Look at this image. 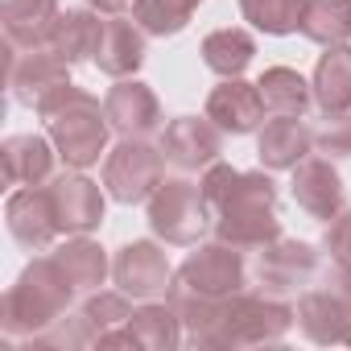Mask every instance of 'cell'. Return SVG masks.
I'll return each instance as SVG.
<instances>
[{"mask_svg": "<svg viewBox=\"0 0 351 351\" xmlns=\"http://www.w3.org/2000/svg\"><path fill=\"white\" fill-rule=\"evenodd\" d=\"M322 248H326L335 261H347V265H351V211H339V215L326 223Z\"/></svg>", "mask_w": 351, "mask_h": 351, "instance_id": "d6a6232c", "label": "cell"}, {"mask_svg": "<svg viewBox=\"0 0 351 351\" xmlns=\"http://www.w3.org/2000/svg\"><path fill=\"white\" fill-rule=\"evenodd\" d=\"M161 182H165V153L153 149L149 141H128L124 136L104 161V186L124 207L153 199V191Z\"/></svg>", "mask_w": 351, "mask_h": 351, "instance_id": "8992f818", "label": "cell"}, {"mask_svg": "<svg viewBox=\"0 0 351 351\" xmlns=\"http://www.w3.org/2000/svg\"><path fill=\"white\" fill-rule=\"evenodd\" d=\"M112 277H116V285H120L128 298H136V302H153V298L169 293V285H173V269H169L165 252H161L153 240H132V244H124V248L116 252V261H112Z\"/></svg>", "mask_w": 351, "mask_h": 351, "instance_id": "ba28073f", "label": "cell"}, {"mask_svg": "<svg viewBox=\"0 0 351 351\" xmlns=\"http://www.w3.org/2000/svg\"><path fill=\"white\" fill-rule=\"evenodd\" d=\"M38 116L46 120V132L58 149V157L71 165V169H87L99 161V153L108 149V112L99 108V99H91L87 91H79L75 83L58 87L42 108Z\"/></svg>", "mask_w": 351, "mask_h": 351, "instance_id": "7a4b0ae2", "label": "cell"}, {"mask_svg": "<svg viewBox=\"0 0 351 351\" xmlns=\"http://www.w3.org/2000/svg\"><path fill=\"white\" fill-rule=\"evenodd\" d=\"M215 236L240 252L248 248H265L273 240H281V219H277V186L269 173L252 169L240 173L236 186L228 191V199L215 207Z\"/></svg>", "mask_w": 351, "mask_h": 351, "instance_id": "3957f363", "label": "cell"}, {"mask_svg": "<svg viewBox=\"0 0 351 351\" xmlns=\"http://www.w3.org/2000/svg\"><path fill=\"white\" fill-rule=\"evenodd\" d=\"M310 149H314V132L302 124V116L269 120L261 141H256V157L265 161V169H293V165L306 161Z\"/></svg>", "mask_w": 351, "mask_h": 351, "instance_id": "d6986e66", "label": "cell"}, {"mask_svg": "<svg viewBox=\"0 0 351 351\" xmlns=\"http://www.w3.org/2000/svg\"><path fill=\"white\" fill-rule=\"evenodd\" d=\"M207 120H215L223 132L232 136H248L261 128L265 120V99H261V87L256 83H244V79H223L211 95H207Z\"/></svg>", "mask_w": 351, "mask_h": 351, "instance_id": "5bb4252c", "label": "cell"}, {"mask_svg": "<svg viewBox=\"0 0 351 351\" xmlns=\"http://www.w3.org/2000/svg\"><path fill=\"white\" fill-rule=\"evenodd\" d=\"M293 203L306 215L326 219V223L343 211V178L326 157H310V161L293 165Z\"/></svg>", "mask_w": 351, "mask_h": 351, "instance_id": "9a60e30c", "label": "cell"}, {"mask_svg": "<svg viewBox=\"0 0 351 351\" xmlns=\"http://www.w3.org/2000/svg\"><path fill=\"white\" fill-rule=\"evenodd\" d=\"M256 87H261L265 112H273V116H302L314 99V87L293 66H269Z\"/></svg>", "mask_w": 351, "mask_h": 351, "instance_id": "d4e9b609", "label": "cell"}, {"mask_svg": "<svg viewBox=\"0 0 351 351\" xmlns=\"http://www.w3.org/2000/svg\"><path fill=\"white\" fill-rule=\"evenodd\" d=\"M66 83H71V62H62L50 46L25 50V54H17L9 46V91H13L17 104H25V108L38 112Z\"/></svg>", "mask_w": 351, "mask_h": 351, "instance_id": "52a82bcc", "label": "cell"}, {"mask_svg": "<svg viewBox=\"0 0 351 351\" xmlns=\"http://www.w3.org/2000/svg\"><path fill=\"white\" fill-rule=\"evenodd\" d=\"M314 104L330 112H351V46H326L314 66Z\"/></svg>", "mask_w": 351, "mask_h": 351, "instance_id": "7402d4cb", "label": "cell"}, {"mask_svg": "<svg viewBox=\"0 0 351 351\" xmlns=\"http://www.w3.org/2000/svg\"><path fill=\"white\" fill-rule=\"evenodd\" d=\"M58 0H5L0 21H5V42L13 50H38L50 46V34L58 25Z\"/></svg>", "mask_w": 351, "mask_h": 351, "instance_id": "e0dca14e", "label": "cell"}, {"mask_svg": "<svg viewBox=\"0 0 351 351\" xmlns=\"http://www.w3.org/2000/svg\"><path fill=\"white\" fill-rule=\"evenodd\" d=\"M83 322L91 326V347L108 335V330H116V326H124L128 318H132V306H128V293L120 289V293H104V289H95L87 302H83Z\"/></svg>", "mask_w": 351, "mask_h": 351, "instance_id": "f546056e", "label": "cell"}, {"mask_svg": "<svg viewBox=\"0 0 351 351\" xmlns=\"http://www.w3.org/2000/svg\"><path fill=\"white\" fill-rule=\"evenodd\" d=\"M149 228L165 244H199L207 236V228H215L203 186H195L186 178H165L149 199Z\"/></svg>", "mask_w": 351, "mask_h": 351, "instance_id": "5b68a950", "label": "cell"}, {"mask_svg": "<svg viewBox=\"0 0 351 351\" xmlns=\"http://www.w3.org/2000/svg\"><path fill=\"white\" fill-rule=\"evenodd\" d=\"M236 178H240V169H232V165H223V161H215V165H207V169H203L199 186H203V199H207L211 215H215V207L228 199V191L236 186Z\"/></svg>", "mask_w": 351, "mask_h": 351, "instance_id": "1f68e13d", "label": "cell"}, {"mask_svg": "<svg viewBox=\"0 0 351 351\" xmlns=\"http://www.w3.org/2000/svg\"><path fill=\"white\" fill-rule=\"evenodd\" d=\"M252 54H256V42L244 29H215L203 38V62L223 79H240L248 71Z\"/></svg>", "mask_w": 351, "mask_h": 351, "instance_id": "4316f807", "label": "cell"}, {"mask_svg": "<svg viewBox=\"0 0 351 351\" xmlns=\"http://www.w3.org/2000/svg\"><path fill=\"white\" fill-rule=\"evenodd\" d=\"M91 9H99V13H108V17H116V13H124L128 5H136V0H87Z\"/></svg>", "mask_w": 351, "mask_h": 351, "instance_id": "836d02e7", "label": "cell"}, {"mask_svg": "<svg viewBox=\"0 0 351 351\" xmlns=\"http://www.w3.org/2000/svg\"><path fill=\"white\" fill-rule=\"evenodd\" d=\"M128 330L136 335V347L141 351H173L182 343V318L169 302H145L141 310H132L128 318Z\"/></svg>", "mask_w": 351, "mask_h": 351, "instance_id": "603a6c76", "label": "cell"}, {"mask_svg": "<svg viewBox=\"0 0 351 351\" xmlns=\"http://www.w3.org/2000/svg\"><path fill=\"white\" fill-rule=\"evenodd\" d=\"M199 5H203V0H136V5H132V21L149 38H173V34H182L191 25Z\"/></svg>", "mask_w": 351, "mask_h": 351, "instance_id": "83f0119b", "label": "cell"}, {"mask_svg": "<svg viewBox=\"0 0 351 351\" xmlns=\"http://www.w3.org/2000/svg\"><path fill=\"white\" fill-rule=\"evenodd\" d=\"M248 285V269H244V256L240 248L215 240V244H203L195 248L182 269L173 273V285L165 298H203V302H223V298H236L240 289Z\"/></svg>", "mask_w": 351, "mask_h": 351, "instance_id": "277c9868", "label": "cell"}, {"mask_svg": "<svg viewBox=\"0 0 351 351\" xmlns=\"http://www.w3.org/2000/svg\"><path fill=\"white\" fill-rule=\"evenodd\" d=\"M314 145L326 157H351V112H330L314 132Z\"/></svg>", "mask_w": 351, "mask_h": 351, "instance_id": "4dcf8cb0", "label": "cell"}, {"mask_svg": "<svg viewBox=\"0 0 351 351\" xmlns=\"http://www.w3.org/2000/svg\"><path fill=\"white\" fill-rule=\"evenodd\" d=\"M99 42H104V21H99L95 13H87V9L62 13L58 25H54V34H50V50H54L62 62H71V66L95 58V54H99Z\"/></svg>", "mask_w": 351, "mask_h": 351, "instance_id": "44dd1931", "label": "cell"}, {"mask_svg": "<svg viewBox=\"0 0 351 351\" xmlns=\"http://www.w3.org/2000/svg\"><path fill=\"white\" fill-rule=\"evenodd\" d=\"M104 112H108V124H112L120 136H128V141H149V136L161 128V104H157V95H153L145 83H136V79H120V83L108 91Z\"/></svg>", "mask_w": 351, "mask_h": 351, "instance_id": "4fadbf2b", "label": "cell"}, {"mask_svg": "<svg viewBox=\"0 0 351 351\" xmlns=\"http://www.w3.org/2000/svg\"><path fill=\"white\" fill-rule=\"evenodd\" d=\"M46 191H50V203H54L58 232L87 236L104 223V191L91 178H83V173H54Z\"/></svg>", "mask_w": 351, "mask_h": 351, "instance_id": "8fae6325", "label": "cell"}, {"mask_svg": "<svg viewBox=\"0 0 351 351\" xmlns=\"http://www.w3.org/2000/svg\"><path fill=\"white\" fill-rule=\"evenodd\" d=\"M302 5L306 0H240V13L248 25H256L261 34H293L302 21Z\"/></svg>", "mask_w": 351, "mask_h": 351, "instance_id": "f1b7e54d", "label": "cell"}, {"mask_svg": "<svg viewBox=\"0 0 351 351\" xmlns=\"http://www.w3.org/2000/svg\"><path fill=\"white\" fill-rule=\"evenodd\" d=\"M79 289L66 281V273L58 269L54 256L29 261L21 269V277L9 285L5 302H0V326L9 339H34L42 330H50L58 318H66L71 298Z\"/></svg>", "mask_w": 351, "mask_h": 351, "instance_id": "6da1fadb", "label": "cell"}, {"mask_svg": "<svg viewBox=\"0 0 351 351\" xmlns=\"http://www.w3.org/2000/svg\"><path fill=\"white\" fill-rule=\"evenodd\" d=\"M54 141L46 136H34V132H21V136H9L0 145V165H5V182L9 186H42L54 178Z\"/></svg>", "mask_w": 351, "mask_h": 351, "instance_id": "2e32d148", "label": "cell"}, {"mask_svg": "<svg viewBox=\"0 0 351 351\" xmlns=\"http://www.w3.org/2000/svg\"><path fill=\"white\" fill-rule=\"evenodd\" d=\"M298 29L318 46H343L351 38V0H306Z\"/></svg>", "mask_w": 351, "mask_h": 351, "instance_id": "484cf974", "label": "cell"}, {"mask_svg": "<svg viewBox=\"0 0 351 351\" xmlns=\"http://www.w3.org/2000/svg\"><path fill=\"white\" fill-rule=\"evenodd\" d=\"M5 223L13 232V240L29 252H46L58 236V219H54V203L46 186H25L13 191L5 203Z\"/></svg>", "mask_w": 351, "mask_h": 351, "instance_id": "7c38bea8", "label": "cell"}, {"mask_svg": "<svg viewBox=\"0 0 351 351\" xmlns=\"http://www.w3.org/2000/svg\"><path fill=\"white\" fill-rule=\"evenodd\" d=\"M318 277V252L302 240H273L261 248V261H256V281L265 293L273 298H285L302 285H310Z\"/></svg>", "mask_w": 351, "mask_h": 351, "instance_id": "9c48e42d", "label": "cell"}, {"mask_svg": "<svg viewBox=\"0 0 351 351\" xmlns=\"http://www.w3.org/2000/svg\"><path fill=\"white\" fill-rule=\"evenodd\" d=\"M343 343H347V347H351V318H347V335H343Z\"/></svg>", "mask_w": 351, "mask_h": 351, "instance_id": "e575fe53", "label": "cell"}, {"mask_svg": "<svg viewBox=\"0 0 351 351\" xmlns=\"http://www.w3.org/2000/svg\"><path fill=\"white\" fill-rule=\"evenodd\" d=\"M145 62V29L128 17H108L104 21V42H99V54H95V66L112 79H128L136 75Z\"/></svg>", "mask_w": 351, "mask_h": 351, "instance_id": "ac0fdd59", "label": "cell"}, {"mask_svg": "<svg viewBox=\"0 0 351 351\" xmlns=\"http://www.w3.org/2000/svg\"><path fill=\"white\" fill-rule=\"evenodd\" d=\"M298 326H302V335L310 343H322V347L343 343V335H347V306L330 289L314 285L298 302Z\"/></svg>", "mask_w": 351, "mask_h": 351, "instance_id": "ffe728a7", "label": "cell"}, {"mask_svg": "<svg viewBox=\"0 0 351 351\" xmlns=\"http://www.w3.org/2000/svg\"><path fill=\"white\" fill-rule=\"evenodd\" d=\"M161 153L178 169H207L223 153V128L207 116L203 120L199 116H178L161 132Z\"/></svg>", "mask_w": 351, "mask_h": 351, "instance_id": "30bf717a", "label": "cell"}, {"mask_svg": "<svg viewBox=\"0 0 351 351\" xmlns=\"http://www.w3.org/2000/svg\"><path fill=\"white\" fill-rule=\"evenodd\" d=\"M50 256L58 261V269L66 273V281H71L79 293H95V289L104 285V277H108V256H104V248H99L95 240H87V236L66 240V244L54 248Z\"/></svg>", "mask_w": 351, "mask_h": 351, "instance_id": "cb8c5ba5", "label": "cell"}]
</instances>
